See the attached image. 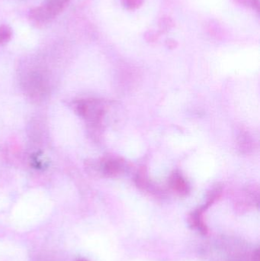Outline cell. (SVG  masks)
<instances>
[{"instance_id":"cell-1","label":"cell","mask_w":260,"mask_h":261,"mask_svg":"<svg viewBox=\"0 0 260 261\" xmlns=\"http://www.w3.org/2000/svg\"><path fill=\"white\" fill-rule=\"evenodd\" d=\"M70 0H45L29 12V18L36 24H45L53 20L67 8Z\"/></svg>"},{"instance_id":"cell-9","label":"cell","mask_w":260,"mask_h":261,"mask_svg":"<svg viewBox=\"0 0 260 261\" xmlns=\"http://www.w3.org/2000/svg\"><path fill=\"white\" fill-rule=\"evenodd\" d=\"M259 249H256V251L253 252V261H259Z\"/></svg>"},{"instance_id":"cell-10","label":"cell","mask_w":260,"mask_h":261,"mask_svg":"<svg viewBox=\"0 0 260 261\" xmlns=\"http://www.w3.org/2000/svg\"><path fill=\"white\" fill-rule=\"evenodd\" d=\"M76 261H89V260H87L86 259L79 258V259H77V260H76Z\"/></svg>"},{"instance_id":"cell-6","label":"cell","mask_w":260,"mask_h":261,"mask_svg":"<svg viewBox=\"0 0 260 261\" xmlns=\"http://www.w3.org/2000/svg\"><path fill=\"white\" fill-rule=\"evenodd\" d=\"M172 185L174 190L181 195H186L188 193V187L186 182L183 180V178L180 176H174L172 179Z\"/></svg>"},{"instance_id":"cell-7","label":"cell","mask_w":260,"mask_h":261,"mask_svg":"<svg viewBox=\"0 0 260 261\" xmlns=\"http://www.w3.org/2000/svg\"><path fill=\"white\" fill-rule=\"evenodd\" d=\"M12 29L9 26H0V45L8 42L12 38Z\"/></svg>"},{"instance_id":"cell-5","label":"cell","mask_w":260,"mask_h":261,"mask_svg":"<svg viewBox=\"0 0 260 261\" xmlns=\"http://www.w3.org/2000/svg\"><path fill=\"white\" fill-rule=\"evenodd\" d=\"M120 164L116 161L113 160H107L101 164V170L104 174L114 175L119 172Z\"/></svg>"},{"instance_id":"cell-8","label":"cell","mask_w":260,"mask_h":261,"mask_svg":"<svg viewBox=\"0 0 260 261\" xmlns=\"http://www.w3.org/2000/svg\"><path fill=\"white\" fill-rule=\"evenodd\" d=\"M142 0H128V5L131 8L137 7L141 3Z\"/></svg>"},{"instance_id":"cell-3","label":"cell","mask_w":260,"mask_h":261,"mask_svg":"<svg viewBox=\"0 0 260 261\" xmlns=\"http://www.w3.org/2000/svg\"><path fill=\"white\" fill-rule=\"evenodd\" d=\"M78 113L84 119L93 125L100 122L102 116V109L99 102L95 100H81L76 105Z\"/></svg>"},{"instance_id":"cell-2","label":"cell","mask_w":260,"mask_h":261,"mask_svg":"<svg viewBox=\"0 0 260 261\" xmlns=\"http://www.w3.org/2000/svg\"><path fill=\"white\" fill-rule=\"evenodd\" d=\"M24 87L31 98L36 100L44 99L49 91L47 81L43 75L38 73H32L29 75L24 80Z\"/></svg>"},{"instance_id":"cell-4","label":"cell","mask_w":260,"mask_h":261,"mask_svg":"<svg viewBox=\"0 0 260 261\" xmlns=\"http://www.w3.org/2000/svg\"><path fill=\"white\" fill-rule=\"evenodd\" d=\"M205 210L206 208L203 207V208L192 212L189 215V219H188L189 226L203 236H206L209 233V228H208L207 225L205 222L204 218H203V212L205 211Z\"/></svg>"}]
</instances>
